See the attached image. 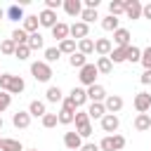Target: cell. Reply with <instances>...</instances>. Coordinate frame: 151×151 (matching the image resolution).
<instances>
[{"instance_id":"obj_1","label":"cell","mask_w":151,"mask_h":151,"mask_svg":"<svg viewBox=\"0 0 151 151\" xmlns=\"http://www.w3.org/2000/svg\"><path fill=\"white\" fill-rule=\"evenodd\" d=\"M31 73H33V78L38 80V83H47L54 73H52V66L47 64V61H33L31 64Z\"/></svg>"},{"instance_id":"obj_2","label":"cell","mask_w":151,"mask_h":151,"mask_svg":"<svg viewBox=\"0 0 151 151\" xmlns=\"http://www.w3.org/2000/svg\"><path fill=\"white\" fill-rule=\"evenodd\" d=\"M97 76H99V71H97V64H85L83 68H80V83L85 85V87H92L94 85V80H97Z\"/></svg>"},{"instance_id":"obj_3","label":"cell","mask_w":151,"mask_h":151,"mask_svg":"<svg viewBox=\"0 0 151 151\" xmlns=\"http://www.w3.org/2000/svg\"><path fill=\"white\" fill-rule=\"evenodd\" d=\"M123 2H125V17H127V19H139V17H142L144 5H142L139 0H123Z\"/></svg>"},{"instance_id":"obj_4","label":"cell","mask_w":151,"mask_h":151,"mask_svg":"<svg viewBox=\"0 0 151 151\" xmlns=\"http://www.w3.org/2000/svg\"><path fill=\"white\" fill-rule=\"evenodd\" d=\"M120 127V118L116 116V113H106L104 118H101V130L104 132H111V134H116V130Z\"/></svg>"},{"instance_id":"obj_5","label":"cell","mask_w":151,"mask_h":151,"mask_svg":"<svg viewBox=\"0 0 151 151\" xmlns=\"http://www.w3.org/2000/svg\"><path fill=\"white\" fill-rule=\"evenodd\" d=\"M64 146L71 151H80L83 149V137L78 132H64Z\"/></svg>"},{"instance_id":"obj_6","label":"cell","mask_w":151,"mask_h":151,"mask_svg":"<svg viewBox=\"0 0 151 151\" xmlns=\"http://www.w3.org/2000/svg\"><path fill=\"white\" fill-rule=\"evenodd\" d=\"M134 109H137L139 113L151 111V94H149V92H137V94H134Z\"/></svg>"},{"instance_id":"obj_7","label":"cell","mask_w":151,"mask_h":151,"mask_svg":"<svg viewBox=\"0 0 151 151\" xmlns=\"http://www.w3.org/2000/svg\"><path fill=\"white\" fill-rule=\"evenodd\" d=\"M71 38H73V40L90 38V26H87L85 21H76V24H71Z\"/></svg>"},{"instance_id":"obj_8","label":"cell","mask_w":151,"mask_h":151,"mask_svg":"<svg viewBox=\"0 0 151 151\" xmlns=\"http://www.w3.org/2000/svg\"><path fill=\"white\" fill-rule=\"evenodd\" d=\"M104 106H106V113H118L123 109V97L120 94H109L104 99Z\"/></svg>"},{"instance_id":"obj_9","label":"cell","mask_w":151,"mask_h":151,"mask_svg":"<svg viewBox=\"0 0 151 151\" xmlns=\"http://www.w3.org/2000/svg\"><path fill=\"white\" fill-rule=\"evenodd\" d=\"M111 50H113V42H111L109 38H97V40H94V52H97L99 57H109Z\"/></svg>"},{"instance_id":"obj_10","label":"cell","mask_w":151,"mask_h":151,"mask_svg":"<svg viewBox=\"0 0 151 151\" xmlns=\"http://www.w3.org/2000/svg\"><path fill=\"white\" fill-rule=\"evenodd\" d=\"M106 97H109V94H106V90H104L101 85H97V83H94L92 87H87V99H90L92 104H94V101H101V104H104V99H106Z\"/></svg>"},{"instance_id":"obj_11","label":"cell","mask_w":151,"mask_h":151,"mask_svg":"<svg viewBox=\"0 0 151 151\" xmlns=\"http://www.w3.org/2000/svg\"><path fill=\"white\" fill-rule=\"evenodd\" d=\"M12 125L19 127V130H26V127L31 125V113H28V111H17V113L12 116Z\"/></svg>"},{"instance_id":"obj_12","label":"cell","mask_w":151,"mask_h":151,"mask_svg":"<svg viewBox=\"0 0 151 151\" xmlns=\"http://www.w3.org/2000/svg\"><path fill=\"white\" fill-rule=\"evenodd\" d=\"M38 19H40V26H45V28H54L59 21H57V14L52 12V9H42L40 14H38Z\"/></svg>"},{"instance_id":"obj_13","label":"cell","mask_w":151,"mask_h":151,"mask_svg":"<svg viewBox=\"0 0 151 151\" xmlns=\"http://www.w3.org/2000/svg\"><path fill=\"white\" fill-rule=\"evenodd\" d=\"M64 12L68 17H80L83 14V2L80 0H64Z\"/></svg>"},{"instance_id":"obj_14","label":"cell","mask_w":151,"mask_h":151,"mask_svg":"<svg viewBox=\"0 0 151 151\" xmlns=\"http://www.w3.org/2000/svg\"><path fill=\"white\" fill-rule=\"evenodd\" d=\"M68 35H71V26H68V24H64V21H59V24L52 28V38H54V40H59V42H61V40H66Z\"/></svg>"},{"instance_id":"obj_15","label":"cell","mask_w":151,"mask_h":151,"mask_svg":"<svg viewBox=\"0 0 151 151\" xmlns=\"http://www.w3.org/2000/svg\"><path fill=\"white\" fill-rule=\"evenodd\" d=\"M68 99L80 109V106L87 101V90H85V87H73V90H71V94H68Z\"/></svg>"},{"instance_id":"obj_16","label":"cell","mask_w":151,"mask_h":151,"mask_svg":"<svg viewBox=\"0 0 151 151\" xmlns=\"http://www.w3.org/2000/svg\"><path fill=\"white\" fill-rule=\"evenodd\" d=\"M87 116H90V120H101V118L106 116V106H104L101 101H94V104H90Z\"/></svg>"},{"instance_id":"obj_17","label":"cell","mask_w":151,"mask_h":151,"mask_svg":"<svg viewBox=\"0 0 151 151\" xmlns=\"http://www.w3.org/2000/svg\"><path fill=\"white\" fill-rule=\"evenodd\" d=\"M113 42H116V47H130V31L127 28H118L113 33Z\"/></svg>"},{"instance_id":"obj_18","label":"cell","mask_w":151,"mask_h":151,"mask_svg":"<svg viewBox=\"0 0 151 151\" xmlns=\"http://www.w3.org/2000/svg\"><path fill=\"white\" fill-rule=\"evenodd\" d=\"M134 130H139V132L151 130V116H149V113H137V118H134Z\"/></svg>"},{"instance_id":"obj_19","label":"cell","mask_w":151,"mask_h":151,"mask_svg":"<svg viewBox=\"0 0 151 151\" xmlns=\"http://www.w3.org/2000/svg\"><path fill=\"white\" fill-rule=\"evenodd\" d=\"M0 151H26V149L21 146V142H19V139L2 137V142H0Z\"/></svg>"},{"instance_id":"obj_20","label":"cell","mask_w":151,"mask_h":151,"mask_svg":"<svg viewBox=\"0 0 151 151\" xmlns=\"http://www.w3.org/2000/svg\"><path fill=\"white\" fill-rule=\"evenodd\" d=\"M5 14H7V19H9V21H24V19H26V17H24V7H21V5H9Z\"/></svg>"},{"instance_id":"obj_21","label":"cell","mask_w":151,"mask_h":151,"mask_svg":"<svg viewBox=\"0 0 151 151\" xmlns=\"http://www.w3.org/2000/svg\"><path fill=\"white\" fill-rule=\"evenodd\" d=\"M28 113H31V116H35V118H42V116L47 113V109H45V101H40V99H33V101L28 104Z\"/></svg>"},{"instance_id":"obj_22","label":"cell","mask_w":151,"mask_h":151,"mask_svg":"<svg viewBox=\"0 0 151 151\" xmlns=\"http://www.w3.org/2000/svg\"><path fill=\"white\" fill-rule=\"evenodd\" d=\"M38 26H40L38 14H31V17H26V19H24V26H21V28H24V31L31 35V33H35V31H38Z\"/></svg>"},{"instance_id":"obj_23","label":"cell","mask_w":151,"mask_h":151,"mask_svg":"<svg viewBox=\"0 0 151 151\" xmlns=\"http://www.w3.org/2000/svg\"><path fill=\"white\" fill-rule=\"evenodd\" d=\"M24 87H26L24 78H21V76H12V83H9L7 92H9V94H21V92H24Z\"/></svg>"},{"instance_id":"obj_24","label":"cell","mask_w":151,"mask_h":151,"mask_svg":"<svg viewBox=\"0 0 151 151\" xmlns=\"http://www.w3.org/2000/svg\"><path fill=\"white\" fill-rule=\"evenodd\" d=\"M45 97H47V101H52V104H57V101H64V92H61V87H59V85H52V87H47Z\"/></svg>"},{"instance_id":"obj_25","label":"cell","mask_w":151,"mask_h":151,"mask_svg":"<svg viewBox=\"0 0 151 151\" xmlns=\"http://www.w3.org/2000/svg\"><path fill=\"white\" fill-rule=\"evenodd\" d=\"M101 28H104V31H113V33H116V31L120 28V19L109 14V17H104V19H101Z\"/></svg>"},{"instance_id":"obj_26","label":"cell","mask_w":151,"mask_h":151,"mask_svg":"<svg viewBox=\"0 0 151 151\" xmlns=\"http://www.w3.org/2000/svg\"><path fill=\"white\" fill-rule=\"evenodd\" d=\"M78 52L85 54V57L92 54V52H94V40H92V38H83V40H78Z\"/></svg>"},{"instance_id":"obj_27","label":"cell","mask_w":151,"mask_h":151,"mask_svg":"<svg viewBox=\"0 0 151 151\" xmlns=\"http://www.w3.org/2000/svg\"><path fill=\"white\" fill-rule=\"evenodd\" d=\"M57 47H59L61 54H68V57H71V54L76 52V40H73V38H66V40H61Z\"/></svg>"},{"instance_id":"obj_28","label":"cell","mask_w":151,"mask_h":151,"mask_svg":"<svg viewBox=\"0 0 151 151\" xmlns=\"http://www.w3.org/2000/svg\"><path fill=\"white\" fill-rule=\"evenodd\" d=\"M42 45H45V40H42V35H40L38 31L28 35V47H31V52H33V50H42Z\"/></svg>"},{"instance_id":"obj_29","label":"cell","mask_w":151,"mask_h":151,"mask_svg":"<svg viewBox=\"0 0 151 151\" xmlns=\"http://www.w3.org/2000/svg\"><path fill=\"white\" fill-rule=\"evenodd\" d=\"M125 61H142V50L139 47H134V45H130L127 50H125Z\"/></svg>"},{"instance_id":"obj_30","label":"cell","mask_w":151,"mask_h":151,"mask_svg":"<svg viewBox=\"0 0 151 151\" xmlns=\"http://www.w3.org/2000/svg\"><path fill=\"white\" fill-rule=\"evenodd\" d=\"M68 64H71L73 68H83V66L87 64V57H85V54H80V52H73V54L68 57Z\"/></svg>"},{"instance_id":"obj_31","label":"cell","mask_w":151,"mask_h":151,"mask_svg":"<svg viewBox=\"0 0 151 151\" xmlns=\"http://www.w3.org/2000/svg\"><path fill=\"white\" fill-rule=\"evenodd\" d=\"M109 12H111V17L125 14V2H123V0H111V2H109Z\"/></svg>"},{"instance_id":"obj_32","label":"cell","mask_w":151,"mask_h":151,"mask_svg":"<svg viewBox=\"0 0 151 151\" xmlns=\"http://www.w3.org/2000/svg\"><path fill=\"white\" fill-rule=\"evenodd\" d=\"M12 40H14L17 45H28V33H26L24 28H14V31H12Z\"/></svg>"},{"instance_id":"obj_33","label":"cell","mask_w":151,"mask_h":151,"mask_svg":"<svg viewBox=\"0 0 151 151\" xmlns=\"http://www.w3.org/2000/svg\"><path fill=\"white\" fill-rule=\"evenodd\" d=\"M125 50H127V47H113L111 54H109V59H111L113 64H123V61H125Z\"/></svg>"},{"instance_id":"obj_34","label":"cell","mask_w":151,"mask_h":151,"mask_svg":"<svg viewBox=\"0 0 151 151\" xmlns=\"http://www.w3.org/2000/svg\"><path fill=\"white\" fill-rule=\"evenodd\" d=\"M111 68H113V61L109 57H99L97 59V71L99 73H111Z\"/></svg>"},{"instance_id":"obj_35","label":"cell","mask_w":151,"mask_h":151,"mask_svg":"<svg viewBox=\"0 0 151 151\" xmlns=\"http://www.w3.org/2000/svg\"><path fill=\"white\" fill-rule=\"evenodd\" d=\"M0 52H2V54H14V52H17V42H14L12 38H5V40L0 42Z\"/></svg>"},{"instance_id":"obj_36","label":"cell","mask_w":151,"mask_h":151,"mask_svg":"<svg viewBox=\"0 0 151 151\" xmlns=\"http://www.w3.org/2000/svg\"><path fill=\"white\" fill-rule=\"evenodd\" d=\"M57 116H59V123H61V125H71V123L76 120V113H73V111H68V109H61Z\"/></svg>"},{"instance_id":"obj_37","label":"cell","mask_w":151,"mask_h":151,"mask_svg":"<svg viewBox=\"0 0 151 151\" xmlns=\"http://www.w3.org/2000/svg\"><path fill=\"white\" fill-rule=\"evenodd\" d=\"M59 57H61L59 47H47V50H45V61H47V64H54V61H59Z\"/></svg>"},{"instance_id":"obj_38","label":"cell","mask_w":151,"mask_h":151,"mask_svg":"<svg viewBox=\"0 0 151 151\" xmlns=\"http://www.w3.org/2000/svg\"><path fill=\"white\" fill-rule=\"evenodd\" d=\"M14 57H17L19 61H26V59L31 57V47H28V45H17V52H14Z\"/></svg>"},{"instance_id":"obj_39","label":"cell","mask_w":151,"mask_h":151,"mask_svg":"<svg viewBox=\"0 0 151 151\" xmlns=\"http://www.w3.org/2000/svg\"><path fill=\"white\" fill-rule=\"evenodd\" d=\"M76 127H83V125H90L92 120H90V116H87V111H76Z\"/></svg>"},{"instance_id":"obj_40","label":"cell","mask_w":151,"mask_h":151,"mask_svg":"<svg viewBox=\"0 0 151 151\" xmlns=\"http://www.w3.org/2000/svg\"><path fill=\"white\" fill-rule=\"evenodd\" d=\"M57 123H59V116H57V113H45V116H42V127L50 130V127H54Z\"/></svg>"},{"instance_id":"obj_41","label":"cell","mask_w":151,"mask_h":151,"mask_svg":"<svg viewBox=\"0 0 151 151\" xmlns=\"http://www.w3.org/2000/svg\"><path fill=\"white\" fill-rule=\"evenodd\" d=\"M80 19H83V21H85V24L90 26V24H92L94 19H99V14H97V9H83V14H80Z\"/></svg>"},{"instance_id":"obj_42","label":"cell","mask_w":151,"mask_h":151,"mask_svg":"<svg viewBox=\"0 0 151 151\" xmlns=\"http://www.w3.org/2000/svg\"><path fill=\"white\" fill-rule=\"evenodd\" d=\"M99 151H116V149H113V137H111V134H106V137L99 142Z\"/></svg>"},{"instance_id":"obj_43","label":"cell","mask_w":151,"mask_h":151,"mask_svg":"<svg viewBox=\"0 0 151 151\" xmlns=\"http://www.w3.org/2000/svg\"><path fill=\"white\" fill-rule=\"evenodd\" d=\"M9 104H12V94L0 90V113H2L5 109H9Z\"/></svg>"},{"instance_id":"obj_44","label":"cell","mask_w":151,"mask_h":151,"mask_svg":"<svg viewBox=\"0 0 151 151\" xmlns=\"http://www.w3.org/2000/svg\"><path fill=\"white\" fill-rule=\"evenodd\" d=\"M142 66L149 71L151 68V45L146 47V50H142Z\"/></svg>"},{"instance_id":"obj_45","label":"cell","mask_w":151,"mask_h":151,"mask_svg":"<svg viewBox=\"0 0 151 151\" xmlns=\"http://www.w3.org/2000/svg\"><path fill=\"white\" fill-rule=\"evenodd\" d=\"M9 83H12V73H0V90L2 92H7Z\"/></svg>"},{"instance_id":"obj_46","label":"cell","mask_w":151,"mask_h":151,"mask_svg":"<svg viewBox=\"0 0 151 151\" xmlns=\"http://www.w3.org/2000/svg\"><path fill=\"white\" fill-rule=\"evenodd\" d=\"M111 137H113V149L120 151V149L125 146V137H123V134H111Z\"/></svg>"},{"instance_id":"obj_47","label":"cell","mask_w":151,"mask_h":151,"mask_svg":"<svg viewBox=\"0 0 151 151\" xmlns=\"http://www.w3.org/2000/svg\"><path fill=\"white\" fill-rule=\"evenodd\" d=\"M59 7H64V2L61 0H45V9H59Z\"/></svg>"},{"instance_id":"obj_48","label":"cell","mask_w":151,"mask_h":151,"mask_svg":"<svg viewBox=\"0 0 151 151\" xmlns=\"http://www.w3.org/2000/svg\"><path fill=\"white\" fill-rule=\"evenodd\" d=\"M78 134H80L83 139H85V137H90V134H92V123H90V125H83V127H78Z\"/></svg>"},{"instance_id":"obj_49","label":"cell","mask_w":151,"mask_h":151,"mask_svg":"<svg viewBox=\"0 0 151 151\" xmlns=\"http://www.w3.org/2000/svg\"><path fill=\"white\" fill-rule=\"evenodd\" d=\"M61 109H68V111H73V113H76V111H78V106H76V104H73V101H71V99H68V97H66V99H64V101H61Z\"/></svg>"},{"instance_id":"obj_50","label":"cell","mask_w":151,"mask_h":151,"mask_svg":"<svg viewBox=\"0 0 151 151\" xmlns=\"http://www.w3.org/2000/svg\"><path fill=\"white\" fill-rule=\"evenodd\" d=\"M139 80H142V85H151V68H149V71H144Z\"/></svg>"},{"instance_id":"obj_51","label":"cell","mask_w":151,"mask_h":151,"mask_svg":"<svg viewBox=\"0 0 151 151\" xmlns=\"http://www.w3.org/2000/svg\"><path fill=\"white\" fill-rule=\"evenodd\" d=\"M80 151H99V144H92V142H87V144H83V149Z\"/></svg>"},{"instance_id":"obj_52","label":"cell","mask_w":151,"mask_h":151,"mask_svg":"<svg viewBox=\"0 0 151 151\" xmlns=\"http://www.w3.org/2000/svg\"><path fill=\"white\" fill-rule=\"evenodd\" d=\"M142 17H144V19H151V2H146V5H144V9H142Z\"/></svg>"},{"instance_id":"obj_53","label":"cell","mask_w":151,"mask_h":151,"mask_svg":"<svg viewBox=\"0 0 151 151\" xmlns=\"http://www.w3.org/2000/svg\"><path fill=\"white\" fill-rule=\"evenodd\" d=\"M0 130H2V116H0Z\"/></svg>"},{"instance_id":"obj_54","label":"cell","mask_w":151,"mask_h":151,"mask_svg":"<svg viewBox=\"0 0 151 151\" xmlns=\"http://www.w3.org/2000/svg\"><path fill=\"white\" fill-rule=\"evenodd\" d=\"M2 17H5V12H2V9H0V19H2Z\"/></svg>"},{"instance_id":"obj_55","label":"cell","mask_w":151,"mask_h":151,"mask_svg":"<svg viewBox=\"0 0 151 151\" xmlns=\"http://www.w3.org/2000/svg\"><path fill=\"white\" fill-rule=\"evenodd\" d=\"M26 151H38V149H26Z\"/></svg>"},{"instance_id":"obj_56","label":"cell","mask_w":151,"mask_h":151,"mask_svg":"<svg viewBox=\"0 0 151 151\" xmlns=\"http://www.w3.org/2000/svg\"><path fill=\"white\" fill-rule=\"evenodd\" d=\"M0 142H2V137H0Z\"/></svg>"}]
</instances>
